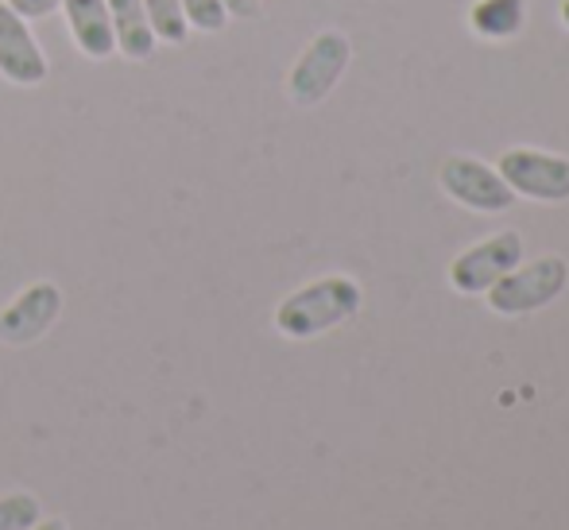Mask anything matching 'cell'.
Masks as SVG:
<instances>
[{"label": "cell", "mask_w": 569, "mask_h": 530, "mask_svg": "<svg viewBox=\"0 0 569 530\" xmlns=\"http://www.w3.org/2000/svg\"><path fill=\"white\" fill-rule=\"evenodd\" d=\"M360 310V283L349 276H326L315 283L291 291L276 307V329L291 341H310V337L330 333L333 326L349 321Z\"/></svg>", "instance_id": "6da1fadb"}, {"label": "cell", "mask_w": 569, "mask_h": 530, "mask_svg": "<svg viewBox=\"0 0 569 530\" xmlns=\"http://www.w3.org/2000/svg\"><path fill=\"white\" fill-rule=\"evenodd\" d=\"M566 279L569 268L562 256H539L531 263H516L500 283H492L485 291L488 310H496L503 318L535 314V310L550 307L566 291Z\"/></svg>", "instance_id": "7a4b0ae2"}, {"label": "cell", "mask_w": 569, "mask_h": 530, "mask_svg": "<svg viewBox=\"0 0 569 530\" xmlns=\"http://www.w3.org/2000/svg\"><path fill=\"white\" fill-rule=\"evenodd\" d=\"M352 43L345 31H318L307 47H302L299 62L287 74V98L299 109L322 106L333 93V86L341 82V74L349 70Z\"/></svg>", "instance_id": "3957f363"}, {"label": "cell", "mask_w": 569, "mask_h": 530, "mask_svg": "<svg viewBox=\"0 0 569 530\" xmlns=\"http://www.w3.org/2000/svg\"><path fill=\"white\" fill-rule=\"evenodd\" d=\"M500 179L511 194L531 198V202H566L569 198V159L550 156L535 148H508L496 163Z\"/></svg>", "instance_id": "277c9868"}, {"label": "cell", "mask_w": 569, "mask_h": 530, "mask_svg": "<svg viewBox=\"0 0 569 530\" xmlns=\"http://www.w3.org/2000/svg\"><path fill=\"white\" fill-rule=\"evenodd\" d=\"M516 263H523V237L519 232H496L480 244L465 248L450 263V283L461 294H485L492 283H500Z\"/></svg>", "instance_id": "5b68a950"}, {"label": "cell", "mask_w": 569, "mask_h": 530, "mask_svg": "<svg viewBox=\"0 0 569 530\" xmlns=\"http://www.w3.org/2000/svg\"><path fill=\"white\" fill-rule=\"evenodd\" d=\"M438 182H442V190L453 202H461L465 210H472V213H503L516 202V194H511V187L500 179V171L472 156L446 159L442 171H438Z\"/></svg>", "instance_id": "8992f818"}, {"label": "cell", "mask_w": 569, "mask_h": 530, "mask_svg": "<svg viewBox=\"0 0 569 530\" xmlns=\"http://www.w3.org/2000/svg\"><path fill=\"white\" fill-rule=\"evenodd\" d=\"M62 314V291L54 283H31L0 310V341L4 344H31L51 333Z\"/></svg>", "instance_id": "52a82bcc"}, {"label": "cell", "mask_w": 569, "mask_h": 530, "mask_svg": "<svg viewBox=\"0 0 569 530\" xmlns=\"http://www.w3.org/2000/svg\"><path fill=\"white\" fill-rule=\"evenodd\" d=\"M47 54L39 39L31 36V23L0 0V78L12 86H43L47 82Z\"/></svg>", "instance_id": "ba28073f"}, {"label": "cell", "mask_w": 569, "mask_h": 530, "mask_svg": "<svg viewBox=\"0 0 569 530\" xmlns=\"http://www.w3.org/2000/svg\"><path fill=\"white\" fill-rule=\"evenodd\" d=\"M62 12H67V28L74 36V47L86 59L101 62L109 54H117L109 0H62Z\"/></svg>", "instance_id": "9c48e42d"}, {"label": "cell", "mask_w": 569, "mask_h": 530, "mask_svg": "<svg viewBox=\"0 0 569 530\" xmlns=\"http://www.w3.org/2000/svg\"><path fill=\"white\" fill-rule=\"evenodd\" d=\"M109 20H113V43L124 59L148 62L156 54L159 39L143 12V0H109Z\"/></svg>", "instance_id": "30bf717a"}, {"label": "cell", "mask_w": 569, "mask_h": 530, "mask_svg": "<svg viewBox=\"0 0 569 530\" xmlns=\"http://www.w3.org/2000/svg\"><path fill=\"white\" fill-rule=\"evenodd\" d=\"M523 20H527V0H477L469 8L472 36L492 39V43L516 39L523 31Z\"/></svg>", "instance_id": "8fae6325"}, {"label": "cell", "mask_w": 569, "mask_h": 530, "mask_svg": "<svg viewBox=\"0 0 569 530\" xmlns=\"http://www.w3.org/2000/svg\"><path fill=\"white\" fill-rule=\"evenodd\" d=\"M143 12H148V23L159 43H171V47L187 43L190 23L187 12H182V0H143Z\"/></svg>", "instance_id": "7c38bea8"}, {"label": "cell", "mask_w": 569, "mask_h": 530, "mask_svg": "<svg viewBox=\"0 0 569 530\" xmlns=\"http://www.w3.org/2000/svg\"><path fill=\"white\" fill-rule=\"evenodd\" d=\"M39 500L28 492L0 496V530H31L39 523Z\"/></svg>", "instance_id": "4fadbf2b"}, {"label": "cell", "mask_w": 569, "mask_h": 530, "mask_svg": "<svg viewBox=\"0 0 569 530\" xmlns=\"http://www.w3.org/2000/svg\"><path fill=\"white\" fill-rule=\"evenodd\" d=\"M182 12L194 31H221L229 23L226 0H182Z\"/></svg>", "instance_id": "5bb4252c"}, {"label": "cell", "mask_w": 569, "mask_h": 530, "mask_svg": "<svg viewBox=\"0 0 569 530\" xmlns=\"http://www.w3.org/2000/svg\"><path fill=\"white\" fill-rule=\"evenodd\" d=\"M8 8L12 12H20L23 20H43V16H51V12H59L62 8V0H8Z\"/></svg>", "instance_id": "9a60e30c"}, {"label": "cell", "mask_w": 569, "mask_h": 530, "mask_svg": "<svg viewBox=\"0 0 569 530\" xmlns=\"http://www.w3.org/2000/svg\"><path fill=\"white\" fill-rule=\"evenodd\" d=\"M31 530H70V527L62 523V519H39V523L31 527Z\"/></svg>", "instance_id": "2e32d148"}, {"label": "cell", "mask_w": 569, "mask_h": 530, "mask_svg": "<svg viewBox=\"0 0 569 530\" xmlns=\"http://www.w3.org/2000/svg\"><path fill=\"white\" fill-rule=\"evenodd\" d=\"M558 12H562V23H566V31H569V0H562V8H558Z\"/></svg>", "instance_id": "e0dca14e"}, {"label": "cell", "mask_w": 569, "mask_h": 530, "mask_svg": "<svg viewBox=\"0 0 569 530\" xmlns=\"http://www.w3.org/2000/svg\"><path fill=\"white\" fill-rule=\"evenodd\" d=\"M226 4H229V0H226Z\"/></svg>", "instance_id": "ac0fdd59"}]
</instances>
